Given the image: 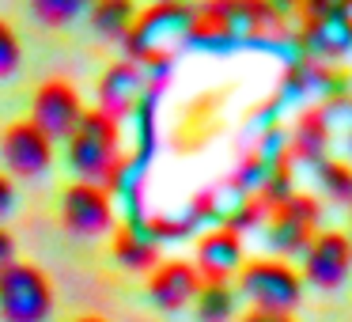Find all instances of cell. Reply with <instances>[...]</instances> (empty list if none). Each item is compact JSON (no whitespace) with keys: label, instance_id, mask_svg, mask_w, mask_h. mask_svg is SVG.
Instances as JSON below:
<instances>
[{"label":"cell","instance_id":"cell-19","mask_svg":"<svg viewBox=\"0 0 352 322\" xmlns=\"http://www.w3.org/2000/svg\"><path fill=\"white\" fill-rule=\"evenodd\" d=\"M318 186L326 190V197H333L337 205H352V167L341 160H322L314 167Z\"/></svg>","mask_w":352,"mask_h":322},{"label":"cell","instance_id":"cell-16","mask_svg":"<svg viewBox=\"0 0 352 322\" xmlns=\"http://www.w3.org/2000/svg\"><path fill=\"white\" fill-rule=\"evenodd\" d=\"M87 19H91V31L99 34V39L125 42L133 19H137V4H133V0H95Z\"/></svg>","mask_w":352,"mask_h":322},{"label":"cell","instance_id":"cell-14","mask_svg":"<svg viewBox=\"0 0 352 322\" xmlns=\"http://www.w3.org/2000/svg\"><path fill=\"white\" fill-rule=\"evenodd\" d=\"M110 250H114V258L122 261L125 269H133V273H152V269L160 266V246L152 243V235H148V231L133 228V224L118 228Z\"/></svg>","mask_w":352,"mask_h":322},{"label":"cell","instance_id":"cell-9","mask_svg":"<svg viewBox=\"0 0 352 322\" xmlns=\"http://www.w3.org/2000/svg\"><path fill=\"white\" fill-rule=\"evenodd\" d=\"M352 269V239L344 231H318L303 250V277L322 292H333L344 284Z\"/></svg>","mask_w":352,"mask_h":322},{"label":"cell","instance_id":"cell-13","mask_svg":"<svg viewBox=\"0 0 352 322\" xmlns=\"http://www.w3.org/2000/svg\"><path fill=\"white\" fill-rule=\"evenodd\" d=\"M140 99H144V80H140V65L137 61L122 57V61H114L107 72H102V80H99V110L107 118H114V122L122 125L125 118L137 114Z\"/></svg>","mask_w":352,"mask_h":322},{"label":"cell","instance_id":"cell-1","mask_svg":"<svg viewBox=\"0 0 352 322\" xmlns=\"http://www.w3.org/2000/svg\"><path fill=\"white\" fill-rule=\"evenodd\" d=\"M190 19H193V8L190 4H175V0H155L152 8L137 12L129 34L122 42L129 61L148 65L155 76H163L175 61L178 42L190 39Z\"/></svg>","mask_w":352,"mask_h":322},{"label":"cell","instance_id":"cell-10","mask_svg":"<svg viewBox=\"0 0 352 322\" xmlns=\"http://www.w3.org/2000/svg\"><path fill=\"white\" fill-rule=\"evenodd\" d=\"M61 220L72 235H102L114 224V201L110 190L95 182H72L61 197Z\"/></svg>","mask_w":352,"mask_h":322},{"label":"cell","instance_id":"cell-22","mask_svg":"<svg viewBox=\"0 0 352 322\" xmlns=\"http://www.w3.org/2000/svg\"><path fill=\"white\" fill-rule=\"evenodd\" d=\"M16 208V186H12L8 175H0V224H4V216Z\"/></svg>","mask_w":352,"mask_h":322},{"label":"cell","instance_id":"cell-27","mask_svg":"<svg viewBox=\"0 0 352 322\" xmlns=\"http://www.w3.org/2000/svg\"><path fill=\"white\" fill-rule=\"evenodd\" d=\"M175 4H182V0H175Z\"/></svg>","mask_w":352,"mask_h":322},{"label":"cell","instance_id":"cell-17","mask_svg":"<svg viewBox=\"0 0 352 322\" xmlns=\"http://www.w3.org/2000/svg\"><path fill=\"white\" fill-rule=\"evenodd\" d=\"M197 322H228L235 314V292L231 284H201L197 299H193Z\"/></svg>","mask_w":352,"mask_h":322},{"label":"cell","instance_id":"cell-15","mask_svg":"<svg viewBox=\"0 0 352 322\" xmlns=\"http://www.w3.org/2000/svg\"><path fill=\"white\" fill-rule=\"evenodd\" d=\"M326 144H329V122L322 110H307L303 118L296 122V137H292V155L303 163H314L318 167L326 160Z\"/></svg>","mask_w":352,"mask_h":322},{"label":"cell","instance_id":"cell-3","mask_svg":"<svg viewBox=\"0 0 352 322\" xmlns=\"http://www.w3.org/2000/svg\"><path fill=\"white\" fill-rule=\"evenodd\" d=\"M239 288L254 311L292 314L303 299V277L284 258H254L239 269Z\"/></svg>","mask_w":352,"mask_h":322},{"label":"cell","instance_id":"cell-11","mask_svg":"<svg viewBox=\"0 0 352 322\" xmlns=\"http://www.w3.org/2000/svg\"><path fill=\"white\" fill-rule=\"evenodd\" d=\"M193 269L201 273L205 284H228L243 269V235L231 228H208L197 235L193 250Z\"/></svg>","mask_w":352,"mask_h":322},{"label":"cell","instance_id":"cell-2","mask_svg":"<svg viewBox=\"0 0 352 322\" xmlns=\"http://www.w3.org/2000/svg\"><path fill=\"white\" fill-rule=\"evenodd\" d=\"M65 144H69V167L80 175V182H95L107 190V178L122 160V125L107 118L99 107L84 110L80 125Z\"/></svg>","mask_w":352,"mask_h":322},{"label":"cell","instance_id":"cell-29","mask_svg":"<svg viewBox=\"0 0 352 322\" xmlns=\"http://www.w3.org/2000/svg\"><path fill=\"white\" fill-rule=\"evenodd\" d=\"M349 224H352V220H349ZM349 239H352V235H349Z\"/></svg>","mask_w":352,"mask_h":322},{"label":"cell","instance_id":"cell-25","mask_svg":"<svg viewBox=\"0 0 352 322\" xmlns=\"http://www.w3.org/2000/svg\"><path fill=\"white\" fill-rule=\"evenodd\" d=\"M311 8H329V12H349L352 16V0H303Z\"/></svg>","mask_w":352,"mask_h":322},{"label":"cell","instance_id":"cell-24","mask_svg":"<svg viewBox=\"0 0 352 322\" xmlns=\"http://www.w3.org/2000/svg\"><path fill=\"white\" fill-rule=\"evenodd\" d=\"M243 322H296V319H292V314H276V311H254L250 307V311L243 314Z\"/></svg>","mask_w":352,"mask_h":322},{"label":"cell","instance_id":"cell-20","mask_svg":"<svg viewBox=\"0 0 352 322\" xmlns=\"http://www.w3.org/2000/svg\"><path fill=\"white\" fill-rule=\"evenodd\" d=\"M265 216H269V208L258 201V193H246V197L235 205V213H228V220H223V228H231V231H239V235H243V231L258 228V224L265 220Z\"/></svg>","mask_w":352,"mask_h":322},{"label":"cell","instance_id":"cell-6","mask_svg":"<svg viewBox=\"0 0 352 322\" xmlns=\"http://www.w3.org/2000/svg\"><path fill=\"white\" fill-rule=\"evenodd\" d=\"M299 46L311 54V61H341L352 50V16L299 4Z\"/></svg>","mask_w":352,"mask_h":322},{"label":"cell","instance_id":"cell-18","mask_svg":"<svg viewBox=\"0 0 352 322\" xmlns=\"http://www.w3.org/2000/svg\"><path fill=\"white\" fill-rule=\"evenodd\" d=\"M95 0H31V16L46 27H69L91 12Z\"/></svg>","mask_w":352,"mask_h":322},{"label":"cell","instance_id":"cell-26","mask_svg":"<svg viewBox=\"0 0 352 322\" xmlns=\"http://www.w3.org/2000/svg\"><path fill=\"white\" fill-rule=\"evenodd\" d=\"M76 322H107V319H99V314H80Z\"/></svg>","mask_w":352,"mask_h":322},{"label":"cell","instance_id":"cell-23","mask_svg":"<svg viewBox=\"0 0 352 322\" xmlns=\"http://www.w3.org/2000/svg\"><path fill=\"white\" fill-rule=\"evenodd\" d=\"M12 261H16V239L8 228H0V269H8Z\"/></svg>","mask_w":352,"mask_h":322},{"label":"cell","instance_id":"cell-8","mask_svg":"<svg viewBox=\"0 0 352 322\" xmlns=\"http://www.w3.org/2000/svg\"><path fill=\"white\" fill-rule=\"evenodd\" d=\"M84 118V103H80L76 87L69 80H46V84L34 92L31 103V122L46 133L50 140H69L72 129Z\"/></svg>","mask_w":352,"mask_h":322},{"label":"cell","instance_id":"cell-12","mask_svg":"<svg viewBox=\"0 0 352 322\" xmlns=\"http://www.w3.org/2000/svg\"><path fill=\"white\" fill-rule=\"evenodd\" d=\"M201 273L193 269V261L186 258H167L152 269L148 277V299H152L160 311H182L186 303H193L201 292Z\"/></svg>","mask_w":352,"mask_h":322},{"label":"cell","instance_id":"cell-5","mask_svg":"<svg viewBox=\"0 0 352 322\" xmlns=\"http://www.w3.org/2000/svg\"><path fill=\"white\" fill-rule=\"evenodd\" d=\"M318 216H322V205L311 193L296 190L292 197H284L276 208H269V224H265L269 250H276L280 258L303 254L311 246V239L318 235Z\"/></svg>","mask_w":352,"mask_h":322},{"label":"cell","instance_id":"cell-4","mask_svg":"<svg viewBox=\"0 0 352 322\" xmlns=\"http://www.w3.org/2000/svg\"><path fill=\"white\" fill-rule=\"evenodd\" d=\"M54 311V284L31 261H12L0 269V319L4 322H46Z\"/></svg>","mask_w":352,"mask_h":322},{"label":"cell","instance_id":"cell-21","mask_svg":"<svg viewBox=\"0 0 352 322\" xmlns=\"http://www.w3.org/2000/svg\"><path fill=\"white\" fill-rule=\"evenodd\" d=\"M23 61V46H19V34L12 31V23L0 19V80H8L12 72Z\"/></svg>","mask_w":352,"mask_h":322},{"label":"cell","instance_id":"cell-28","mask_svg":"<svg viewBox=\"0 0 352 322\" xmlns=\"http://www.w3.org/2000/svg\"><path fill=\"white\" fill-rule=\"evenodd\" d=\"M349 144H352V137H349Z\"/></svg>","mask_w":352,"mask_h":322},{"label":"cell","instance_id":"cell-7","mask_svg":"<svg viewBox=\"0 0 352 322\" xmlns=\"http://www.w3.org/2000/svg\"><path fill=\"white\" fill-rule=\"evenodd\" d=\"M0 155H4V167L12 171L16 178H38L50 171L54 163V140L31 122H12L0 137Z\"/></svg>","mask_w":352,"mask_h":322}]
</instances>
